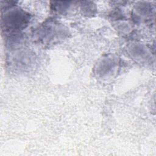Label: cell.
<instances>
[{
    "instance_id": "cell-1",
    "label": "cell",
    "mask_w": 156,
    "mask_h": 156,
    "mask_svg": "<svg viewBox=\"0 0 156 156\" xmlns=\"http://www.w3.org/2000/svg\"><path fill=\"white\" fill-rule=\"evenodd\" d=\"M29 18L24 12L18 9L8 12L2 19V24L5 32L14 33L23 29L27 25Z\"/></svg>"
},
{
    "instance_id": "cell-2",
    "label": "cell",
    "mask_w": 156,
    "mask_h": 156,
    "mask_svg": "<svg viewBox=\"0 0 156 156\" xmlns=\"http://www.w3.org/2000/svg\"><path fill=\"white\" fill-rule=\"evenodd\" d=\"M52 23L46 24L40 27L37 32V35L38 39L44 42H49L56 41L57 40L61 39V37H63V28L55 25H52Z\"/></svg>"
}]
</instances>
